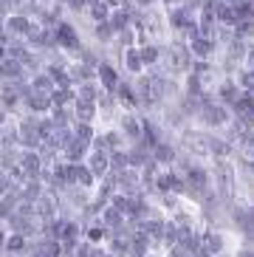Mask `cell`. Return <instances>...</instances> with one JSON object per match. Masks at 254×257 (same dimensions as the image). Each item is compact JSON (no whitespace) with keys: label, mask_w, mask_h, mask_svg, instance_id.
Returning <instances> with one entry per match:
<instances>
[{"label":"cell","mask_w":254,"mask_h":257,"mask_svg":"<svg viewBox=\"0 0 254 257\" xmlns=\"http://www.w3.org/2000/svg\"><path fill=\"white\" fill-rule=\"evenodd\" d=\"M198 113H201V121L209 124V127H220V124L229 121V110H226V105H220V102H206V99H203V105H201Z\"/></svg>","instance_id":"1"},{"label":"cell","mask_w":254,"mask_h":257,"mask_svg":"<svg viewBox=\"0 0 254 257\" xmlns=\"http://www.w3.org/2000/svg\"><path fill=\"white\" fill-rule=\"evenodd\" d=\"M0 76L9 79V82H17L23 76V62L15 60V57H3V60H0Z\"/></svg>","instance_id":"2"},{"label":"cell","mask_w":254,"mask_h":257,"mask_svg":"<svg viewBox=\"0 0 254 257\" xmlns=\"http://www.w3.org/2000/svg\"><path fill=\"white\" fill-rule=\"evenodd\" d=\"M170 65H172V71H189L192 68V54H189V48H172L170 51Z\"/></svg>","instance_id":"3"},{"label":"cell","mask_w":254,"mask_h":257,"mask_svg":"<svg viewBox=\"0 0 254 257\" xmlns=\"http://www.w3.org/2000/svg\"><path fill=\"white\" fill-rule=\"evenodd\" d=\"M189 51H192L198 60H206V57H212V51H215V40L198 34L195 40H189Z\"/></svg>","instance_id":"4"},{"label":"cell","mask_w":254,"mask_h":257,"mask_svg":"<svg viewBox=\"0 0 254 257\" xmlns=\"http://www.w3.org/2000/svg\"><path fill=\"white\" fill-rule=\"evenodd\" d=\"M88 170L93 175H102V173H107V153L102 150V147H96V150L88 156Z\"/></svg>","instance_id":"5"},{"label":"cell","mask_w":254,"mask_h":257,"mask_svg":"<svg viewBox=\"0 0 254 257\" xmlns=\"http://www.w3.org/2000/svg\"><path fill=\"white\" fill-rule=\"evenodd\" d=\"M99 82L105 85L107 93H113V91H116V85H119L121 79H119V74H116V68H113V65H99Z\"/></svg>","instance_id":"6"},{"label":"cell","mask_w":254,"mask_h":257,"mask_svg":"<svg viewBox=\"0 0 254 257\" xmlns=\"http://www.w3.org/2000/svg\"><path fill=\"white\" fill-rule=\"evenodd\" d=\"M29 17L26 15H9L6 17V29L12 31V34H26V31H29Z\"/></svg>","instance_id":"7"},{"label":"cell","mask_w":254,"mask_h":257,"mask_svg":"<svg viewBox=\"0 0 254 257\" xmlns=\"http://www.w3.org/2000/svg\"><path fill=\"white\" fill-rule=\"evenodd\" d=\"M40 164H43V159H40L37 153H26V156L20 159V170L26 175H37L40 173Z\"/></svg>","instance_id":"8"},{"label":"cell","mask_w":254,"mask_h":257,"mask_svg":"<svg viewBox=\"0 0 254 257\" xmlns=\"http://www.w3.org/2000/svg\"><path fill=\"white\" fill-rule=\"evenodd\" d=\"M124 68L130 71V74H142L144 62H142V57H139L136 48H127V51H124Z\"/></svg>","instance_id":"9"},{"label":"cell","mask_w":254,"mask_h":257,"mask_svg":"<svg viewBox=\"0 0 254 257\" xmlns=\"http://www.w3.org/2000/svg\"><path fill=\"white\" fill-rule=\"evenodd\" d=\"M153 156H156V161H161V164H172V161H175V150L164 142H158L156 147H153Z\"/></svg>","instance_id":"10"},{"label":"cell","mask_w":254,"mask_h":257,"mask_svg":"<svg viewBox=\"0 0 254 257\" xmlns=\"http://www.w3.org/2000/svg\"><path fill=\"white\" fill-rule=\"evenodd\" d=\"M90 17H93V23H105L107 17H110V6H107L105 0L90 3Z\"/></svg>","instance_id":"11"},{"label":"cell","mask_w":254,"mask_h":257,"mask_svg":"<svg viewBox=\"0 0 254 257\" xmlns=\"http://www.w3.org/2000/svg\"><path fill=\"white\" fill-rule=\"evenodd\" d=\"M93 37H96L99 43H110V40L116 37V31H113L110 23L105 20V23H96V26H93Z\"/></svg>","instance_id":"12"},{"label":"cell","mask_w":254,"mask_h":257,"mask_svg":"<svg viewBox=\"0 0 254 257\" xmlns=\"http://www.w3.org/2000/svg\"><path fill=\"white\" fill-rule=\"evenodd\" d=\"M139 51V57H142L144 65H153V62L158 60V48L156 46H144V48H136Z\"/></svg>","instance_id":"13"},{"label":"cell","mask_w":254,"mask_h":257,"mask_svg":"<svg viewBox=\"0 0 254 257\" xmlns=\"http://www.w3.org/2000/svg\"><path fill=\"white\" fill-rule=\"evenodd\" d=\"M3 57H6V46H3V43H0V60H3Z\"/></svg>","instance_id":"14"},{"label":"cell","mask_w":254,"mask_h":257,"mask_svg":"<svg viewBox=\"0 0 254 257\" xmlns=\"http://www.w3.org/2000/svg\"><path fill=\"white\" fill-rule=\"evenodd\" d=\"M60 3H65V0H60Z\"/></svg>","instance_id":"15"}]
</instances>
